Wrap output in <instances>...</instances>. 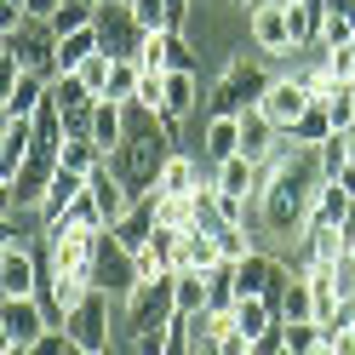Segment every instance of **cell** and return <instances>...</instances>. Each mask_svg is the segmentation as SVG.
<instances>
[{
  "mask_svg": "<svg viewBox=\"0 0 355 355\" xmlns=\"http://www.w3.org/2000/svg\"><path fill=\"white\" fill-rule=\"evenodd\" d=\"M58 6H63V0H29V17H52Z\"/></svg>",
  "mask_w": 355,
  "mask_h": 355,
  "instance_id": "cell-45",
  "label": "cell"
},
{
  "mask_svg": "<svg viewBox=\"0 0 355 355\" xmlns=\"http://www.w3.org/2000/svg\"><path fill=\"white\" fill-rule=\"evenodd\" d=\"M349 207H355V195H349V189H338V184L327 178L321 195H315V212H309V224H344Z\"/></svg>",
  "mask_w": 355,
  "mask_h": 355,
  "instance_id": "cell-31",
  "label": "cell"
},
{
  "mask_svg": "<svg viewBox=\"0 0 355 355\" xmlns=\"http://www.w3.org/2000/svg\"><path fill=\"white\" fill-rule=\"evenodd\" d=\"M86 189H92V201H98V212H103V224H109V230H115L121 218H126L132 207H138V195H132V189H126V184H121V178L109 172V166H98Z\"/></svg>",
  "mask_w": 355,
  "mask_h": 355,
  "instance_id": "cell-19",
  "label": "cell"
},
{
  "mask_svg": "<svg viewBox=\"0 0 355 355\" xmlns=\"http://www.w3.org/2000/svg\"><path fill=\"white\" fill-rule=\"evenodd\" d=\"M281 349H286V327H281V321L263 327L258 338H252V355H281Z\"/></svg>",
  "mask_w": 355,
  "mask_h": 355,
  "instance_id": "cell-40",
  "label": "cell"
},
{
  "mask_svg": "<svg viewBox=\"0 0 355 355\" xmlns=\"http://www.w3.org/2000/svg\"><path fill=\"white\" fill-rule=\"evenodd\" d=\"M195 17V0H166V29H189Z\"/></svg>",
  "mask_w": 355,
  "mask_h": 355,
  "instance_id": "cell-42",
  "label": "cell"
},
{
  "mask_svg": "<svg viewBox=\"0 0 355 355\" xmlns=\"http://www.w3.org/2000/svg\"><path fill=\"white\" fill-rule=\"evenodd\" d=\"M92 29H98V40H103L109 58H138L144 52V35H149L138 17H132V0H98Z\"/></svg>",
  "mask_w": 355,
  "mask_h": 355,
  "instance_id": "cell-9",
  "label": "cell"
},
{
  "mask_svg": "<svg viewBox=\"0 0 355 355\" xmlns=\"http://www.w3.org/2000/svg\"><path fill=\"white\" fill-rule=\"evenodd\" d=\"M218 258H224V252H218V235L212 230L189 224L184 235H178V270H212Z\"/></svg>",
  "mask_w": 355,
  "mask_h": 355,
  "instance_id": "cell-23",
  "label": "cell"
},
{
  "mask_svg": "<svg viewBox=\"0 0 355 355\" xmlns=\"http://www.w3.org/2000/svg\"><path fill=\"white\" fill-rule=\"evenodd\" d=\"M327 184L321 172V155L315 149H298V144H281V155L258 166V195H252V230L263 235H281V241H298L309 212H315V195Z\"/></svg>",
  "mask_w": 355,
  "mask_h": 355,
  "instance_id": "cell-1",
  "label": "cell"
},
{
  "mask_svg": "<svg viewBox=\"0 0 355 355\" xmlns=\"http://www.w3.org/2000/svg\"><path fill=\"white\" fill-rule=\"evenodd\" d=\"M332 132H338V126H332V115H327V103H309L304 115H298L293 126L281 132V138H286V144H298V149H321V144L332 138Z\"/></svg>",
  "mask_w": 355,
  "mask_h": 355,
  "instance_id": "cell-24",
  "label": "cell"
},
{
  "mask_svg": "<svg viewBox=\"0 0 355 355\" xmlns=\"http://www.w3.org/2000/svg\"><path fill=\"white\" fill-rule=\"evenodd\" d=\"M247 35L263 58H293L298 35H293V6L286 0H252L247 6Z\"/></svg>",
  "mask_w": 355,
  "mask_h": 355,
  "instance_id": "cell-8",
  "label": "cell"
},
{
  "mask_svg": "<svg viewBox=\"0 0 355 355\" xmlns=\"http://www.w3.org/2000/svg\"><path fill=\"white\" fill-rule=\"evenodd\" d=\"M230 155H241V115H207L201 161H207V166H218V161H230Z\"/></svg>",
  "mask_w": 355,
  "mask_h": 355,
  "instance_id": "cell-22",
  "label": "cell"
},
{
  "mask_svg": "<svg viewBox=\"0 0 355 355\" xmlns=\"http://www.w3.org/2000/svg\"><path fill=\"white\" fill-rule=\"evenodd\" d=\"M172 155H178V132L155 115V109L126 103V138H121L115 155H109V172H115L121 184L144 201V195L161 189V172H166Z\"/></svg>",
  "mask_w": 355,
  "mask_h": 355,
  "instance_id": "cell-2",
  "label": "cell"
},
{
  "mask_svg": "<svg viewBox=\"0 0 355 355\" xmlns=\"http://www.w3.org/2000/svg\"><path fill=\"white\" fill-rule=\"evenodd\" d=\"M132 17L144 29H166V0H132Z\"/></svg>",
  "mask_w": 355,
  "mask_h": 355,
  "instance_id": "cell-39",
  "label": "cell"
},
{
  "mask_svg": "<svg viewBox=\"0 0 355 355\" xmlns=\"http://www.w3.org/2000/svg\"><path fill=\"white\" fill-rule=\"evenodd\" d=\"M0 355H29V344H6L0 338Z\"/></svg>",
  "mask_w": 355,
  "mask_h": 355,
  "instance_id": "cell-46",
  "label": "cell"
},
{
  "mask_svg": "<svg viewBox=\"0 0 355 355\" xmlns=\"http://www.w3.org/2000/svg\"><path fill=\"white\" fill-rule=\"evenodd\" d=\"M332 355H355V332H338V338H327Z\"/></svg>",
  "mask_w": 355,
  "mask_h": 355,
  "instance_id": "cell-43",
  "label": "cell"
},
{
  "mask_svg": "<svg viewBox=\"0 0 355 355\" xmlns=\"http://www.w3.org/2000/svg\"><path fill=\"white\" fill-rule=\"evenodd\" d=\"M155 230H161V218H155V195H144V201L132 207V212H126V218H121V224L109 230V235H115L126 252H144L149 241H155Z\"/></svg>",
  "mask_w": 355,
  "mask_h": 355,
  "instance_id": "cell-20",
  "label": "cell"
},
{
  "mask_svg": "<svg viewBox=\"0 0 355 355\" xmlns=\"http://www.w3.org/2000/svg\"><path fill=\"white\" fill-rule=\"evenodd\" d=\"M309 355H332V344H315V349H309Z\"/></svg>",
  "mask_w": 355,
  "mask_h": 355,
  "instance_id": "cell-47",
  "label": "cell"
},
{
  "mask_svg": "<svg viewBox=\"0 0 355 355\" xmlns=\"http://www.w3.org/2000/svg\"><path fill=\"white\" fill-rule=\"evenodd\" d=\"M0 293L6 298H35L40 293V258L24 241H6L0 247Z\"/></svg>",
  "mask_w": 355,
  "mask_h": 355,
  "instance_id": "cell-13",
  "label": "cell"
},
{
  "mask_svg": "<svg viewBox=\"0 0 355 355\" xmlns=\"http://www.w3.org/2000/svg\"><path fill=\"white\" fill-rule=\"evenodd\" d=\"M286 281H293L286 258H270V252H258V247L235 263V293H241V298H270V304H281Z\"/></svg>",
  "mask_w": 355,
  "mask_h": 355,
  "instance_id": "cell-10",
  "label": "cell"
},
{
  "mask_svg": "<svg viewBox=\"0 0 355 355\" xmlns=\"http://www.w3.org/2000/svg\"><path fill=\"white\" fill-rule=\"evenodd\" d=\"M172 315H178V281H172V275L138 281V286L121 298V332H126V344L149 338V332H166Z\"/></svg>",
  "mask_w": 355,
  "mask_h": 355,
  "instance_id": "cell-4",
  "label": "cell"
},
{
  "mask_svg": "<svg viewBox=\"0 0 355 355\" xmlns=\"http://www.w3.org/2000/svg\"><path fill=\"white\" fill-rule=\"evenodd\" d=\"M92 52H103L98 29H75V35H58V75H75Z\"/></svg>",
  "mask_w": 355,
  "mask_h": 355,
  "instance_id": "cell-29",
  "label": "cell"
},
{
  "mask_svg": "<svg viewBox=\"0 0 355 355\" xmlns=\"http://www.w3.org/2000/svg\"><path fill=\"white\" fill-rule=\"evenodd\" d=\"M109 69H115V58H109V52H92V58H86V63H80L75 75H80L86 86H92L98 98H109Z\"/></svg>",
  "mask_w": 355,
  "mask_h": 355,
  "instance_id": "cell-36",
  "label": "cell"
},
{
  "mask_svg": "<svg viewBox=\"0 0 355 355\" xmlns=\"http://www.w3.org/2000/svg\"><path fill=\"white\" fill-rule=\"evenodd\" d=\"M281 355H298V349H293V344H286V349H281Z\"/></svg>",
  "mask_w": 355,
  "mask_h": 355,
  "instance_id": "cell-48",
  "label": "cell"
},
{
  "mask_svg": "<svg viewBox=\"0 0 355 355\" xmlns=\"http://www.w3.org/2000/svg\"><path fill=\"white\" fill-rule=\"evenodd\" d=\"M212 235H218V252H224L230 263H241V258L252 252V230L247 224H224V230H212Z\"/></svg>",
  "mask_w": 355,
  "mask_h": 355,
  "instance_id": "cell-35",
  "label": "cell"
},
{
  "mask_svg": "<svg viewBox=\"0 0 355 355\" xmlns=\"http://www.w3.org/2000/svg\"><path fill=\"white\" fill-rule=\"evenodd\" d=\"M92 286H103V293H115V298H126L132 286H138V263H132V252L121 247L115 235H103V247H98V263H92Z\"/></svg>",
  "mask_w": 355,
  "mask_h": 355,
  "instance_id": "cell-15",
  "label": "cell"
},
{
  "mask_svg": "<svg viewBox=\"0 0 355 355\" xmlns=\"http://www.w3.org/2000/svg\"><path fill=\"white\" fill-rule=\"evenodd\" d=\"M178 281V315H201L207 309V270H172Z\"/></svg>",
  "mask_w": 355,
  "mask_h": 355,
  "instance_id": "cell-32",
  "label": "cell"
},
{
  "mask_svg": "<svg viewBox=\"0 0 355 355\" xmlns=\"http://www.w3.org/2000/svg\"><path fill=\"white\" fill-rule=\"evenodd\" d=\"M281 315H275V304L270 298H235V327L247 332V338H258L263 327H275Z\"/></svg>",
  "mask_w": 355,
  "mask_h": 355,
  "instance_id": "cell-34",
  "label": "cell"
},
{
  "mask_svg": "<svg viewBox=\"0 0 355 355\" xmlns=\"http://www.w3.org/2000/svg\"><path fill=\"white\" fill-rule=\"evenodd\" d=\"M309 103H315V98H309V86H304L298 75H275V80H270V92H263V103H258V109H263V115H270V121H275V126L286 132V126H293V121L304 115Z\"/></svg>",
  "mask_w": 355,
  "mask_h": 355,
  "instance_id": "cell-17",
  "label": "cell"
},
{
  "mask_svg": "<svg viewBox=\"0 0 355 355\" xmlns=\"http://www.w3.org/2000/svg\"><path fill=\"white\" fill-rule=\"evenodd\" d=\"M46 332H52V315H46L40 298H6L0 304V338L6 344H35Z\"/></svg>",
  "mask_w": 355,
  "mask_h": 355,
  "instance_id": "cell-11",
  "label": "cell"
},
{
  "mask_svg": "<svg viewBox=\"0 0 355 355\" xmlns=\"http://www.w3.org/2000/svg\"><path fill=\"white\" fill-rule=\"evenodd\" d=\"M161 92H166V86H161V75H149V69H144V86H138V103H144V109H155V115H161Z\"/></svg>",
  "mask_w": 355,
  "mask_h": 355,
  "instance_id": "cell-41",
  "label": "cell"
},
{
  "mask_svg": "<svg viewBox=\"0 0 355 355\" xmlns=\"http://www.w3.org/2000/svg\"><path fill=\"white\" fill-rule=\"evenodd\" d=\"M109 230H86V224H46V247H40V263H52L63 275H92L98 247Z\"/></svg>",
  "mask_w": 355,
  "mask_h": 355,
  "instance_id": "cell-5",
  "label": "cell"
},
{
  "mask_svg": "<svg viewBox=\"0 0 355 355\" xmlns=\"http://www.w3.org/2000/svg\"><path fill=\"white\" fill-rule=\"evenodd\" d=\"M275 315H281V321H321V304H315L309 275L293 270V281H286V293H281V304H275Z\"/></svg>",
  "mask_w": 355,
  "mask_h": 355,
  "instance_id": "cell-27",
  "label": "cell"
},
{
  "mask_svg": "<svg viewBox=\"0 0 355 355\" xmlns=\"http://www.w3.org/2000/svg\"><path fill=\"white\" fill-rule=\"evenodd\" d=\"M0 184H12L17 166L29 161V144H35V115H0Z\"/></svg>",
  "mask_w": 355,
  "mask_h": 355,
  "instance_id": "cell-18",
  "label": "cell"
},
{
  "mask_svg": "<svg viewBox=\"0 0 355 355\" xmlns=\"http://www.w3.org/2000/svg\"><path fill=\"white\" fill-rule=\"evenodd\" d=\"M0 52H12L29 75L58 80V29L46 24V17H24L17 29H6L0 35Z\"/></svg>",
  "mask_w": 355,
  "mask_h": 355,
  "instance_id": "cell-6",
  "label": "cell"
},
{
  "mask_svg": "<svg viewBox=\"0 0 355 355\" xmlns=\"http://www.w3.org/2000/svg\"><path fill=\"white\" fill-rule=\"evenodd\" d=\"M235 6H252V0H235Z\"/></svg>",
  "mask_w": 355,
  "mask_h": 355,
  "instance_id": "cell-49",
  "label": "cell"
},
{
  "mask_svg": "<svg viewBox=\"0 0 355 355\" xmlns=\"http://www.w3.org/2000/svg\"><path fill=\"white\" fill-rule=\"evenodd\" d=\"M109 304H121L115 293H103V286H92L69 315H63V332L75 338V349H86V355H103L109 344H115V327H109Z\"/></svg>",
  "mask_w": 355,
  "mask_h": 355,
  "instance_id": "cell-7",
  "label": "cell"
},
{
  "mask_svg": "<svg viewBox=\"0 0 355 355\" xmlns=\"http://www.w3.org/2000/svg\"><path fill=\"white\" fill-rule=\"evenodd\" d=\"M138 63H144L149 75H166V69H195V52H189L184 29H149Z\"/></svg>",
  "mask_w": 355,
  "mask_h": 355,
  "instance_id": "cell-14",
  "label": "cell"
},
{
  "mask_svg": "<svg viewBox=\"0 0 355 355\" xmlns=\"http://www.w3.org/2000/svg\"><path fill=\"white\" fill-rule=\"evenodd\" d=\"M212 184H218V195H258V161H247V155H230V161H218L212 166Z\"/></svg>",
  "mask_w": 355,
  "mask_h": 355,
  "instance_id": "cell-25",
  "label": "cell"
},
{
  "mask_svg": "<svg viewBox=\"0 0 355 355\" xmlns=\"http://www.w3.org/2000/svg\"><path fill=\"white\" fill-rule=\"evenodd\" d=\"M29 355H75V338H69L63 327H52L46 338H35V344H29Z\"/></svg>",
  "mask_w": 355,
  "mask_h": 355,
  "instance_id": "cell-38",
  "label": "cell"
},
{
  "mask_svg": "<svg viewBox=\"0 0 355 355\" xmlns=\"http://www.w3.org/2000/svg\"><path fill=\"white\" fill-rule=\"evenodd\" d=\"M52 103H58V115H63V132H86V138H92L98 92H92L80 75H58V80H52Z\"/></svg>",
  "mask_w": 355,
  "mask_h": 355,
  "instance_id": "cell-12",
  "label": "cell"
},
{
  "mask_svg": "<svg viewBox=\"0 0 355 355\" xmlns=\"http://www.w3.org/2000/svg\"><path fill=\"white\" fill-rule=\"evenodd\" d=\"M327 115H332V126H355V92H349V80L327 98Z\"/></svg>",
  "mask_w": 355,
  "mask_h": 355,
  "instance_id": "cell-37",
  "label": "cell"
},
{
  "mask_svg": "<svg viewBox=\"0 0 355 355\" xmlns=\"http://www.w3.org/2000/svg\"><path fill=\"white\" fill-rule=\"evenodd\" d=\"M86 195V172H69V166H58L52 178V189H46V201H40V224H58L63 212H69L75 201Z\"/></svg>",
  "mask_w": 355,
  "mask_h": 355,
  "instance_id": "cell-21",
  "label": "cell"
},
{
  "mask_svg": "<svg viewBox=\"0 0 355 355\" xmlns=\"http://www.w3.org/2000/svg\"><path fill=\"white\" fill-rule=\"evenodd\" d=\"M63 166L92 178L98 166H109V155H103V149H98L92 138H86V132H69V138H63Z\"/></svg>",
  "mask_w": 355,
  "mask_h": 355,
  "instance_id": "cell-30",
  "label": "cell"
},
{
  "mask_svg": "<svg viewBox=\"0 0 355 355\" xmlns=\"http://www.w3.org/2000/svg\"><path fill=\"white\" fill-rule=\"evenodd\" d=\"M161 86H166V92H161V121L178 132L195 109H201V75H195V69H166Z\"/></svg>",
  "mask_w": 355,
  "mask_h": 355,
  "instance_id": "cell-16",
  "label": "cell"
},
{
  "mask_svg": "<svg viewBox=\"0 0 355 355\" xmlns=\"http://www.w3.org/2000/svg\"><path fill=\"white\" fill-rule=\"evenodd\" d=\"M138 86H144V63L138 58H115V69H109V98L138 103Z\"/></svg>",
  "mask_w": 355,
  "mask_h": 355,
  "instance_id": "cell-33",
  "label": "cell"
},
{
  "mask_svg": "<svg viewBox=\"0 0 355 355\" xmlns=\"http://www.w3.org/2000/svg\"><path fill=\"white\" fill-rule=\"evenodd\" d=\"M121 138H126V103L98 98V109H92V144H98L103 155H115V149H121Z\"/></svg>",
  "mask_w": 355,
  "mask_h": 355,
  "instance_id": "cell-26",
  "label": "cell"
},
{
  "mask_svg": "<svg viewBox=\"0 0 355 355\" xmlns=\"http://www.w3.org/2000/svg\"><path fill=\"white\" fill-rule=\"evenodd\" d=\"M46 92H52V80H46V75H29V69H24V80H17L12 92L0 98V115H40Z\"/></svg>",
  "mask_w": 355,
  "mask_h": 355,
  "instance_id": "cell-28",
  "label": "cell"
},
{
  "mask_svg": "<svg viewBox=\"0 0 355 355\" xmlns=\"http://www.w3.org/2000/svg\"><path fill=\"white\" fill-rule=\"evenodd\" d=\"M270 69H263L258 58H224V69H218V80L207 86V115H247V109L263 103V92H270Z\"/></svg>",
  "mask_w": 355,
  "mask_h": 355,
  "instance_id": "cell-3",
  "label": "cell"
},
{
  "mask_svg": "<svg viewBox=\"0 0 355 355\" xmlns=\"http://www.w3.org/2000/svg\"><path fill=\"white\" fill-rule=\"evenodd\" d=\"M332 184H338V189H349V195H355V161H344V166H338V178H332Z\"/></svg>",
  "mask_w": 355,
  "mask_h": 355,
  "instance_id": "cell-44",
  "label": "cell"
}]
</instances>
